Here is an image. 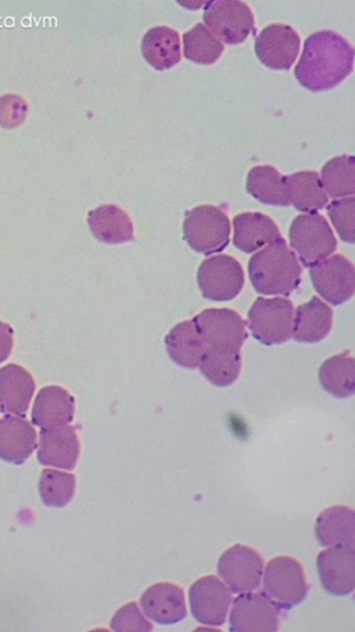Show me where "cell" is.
<instances>
[{
	"instance_id": "obj_1",
	"label": "cell",
	"mask_w": 355,
	"mask_h": 632,
	"mask_svg": "<svg viewBox=\"0 0 355 632\" xmlns=\"http://www.w3.org/2000/svg\"><path fill=\"white\" fill-rule=\"evenodd\" d=\"M353 46L339 33L324 30L313 33L304 45L295 77L310 91L335 89L353 74Z\"/></svg>"
},
{
	"instance_id": "obj_2",
	"label": "cell",
	"mask_w": 355,
	"mask_h": 632,
	"mask_svg": "<svg viewBox=\"0 0 355 632\" xmlns=\"http://www.w3.org/2000/svg\"><path fill=\"white\" fill-rule=\"evenodd\" d=\"M248 273L257 293L288 296L299 289L303 268L282 239L249 260Z\"/></svg>"
},
{
	"instance_id": "obj_3",
	"label": "cell",
	"mask_w": 355,
	"mask_h": 632,
	"mask_svg": "<svg viewBox=\"0 0 355 632\" xmlns=\"http://www.w3.org/2000/svg\"><path fill=\"white\" fill-rule=\"evenodd\" d=\"M230 220L219 206L201 205L186 213L183 237L199 254L224 251L230 244Z\"/></svg>"
},
{
	"instance_id": "obj_4",
	"label": "cell",
	"mask_w": 355,
	"mask_h": 632,
	"mask_svg": "<svg viewBox=\"0 0 355 632\" xmlns=\"http://www.w3.org/2000/svg\"><path fill=\"white\" fill-rule=\"evenodd\" d=\"M262 578L263 591L282 611L304 603L310 590L302 563L288 556L269 561Z\"/></svg>"
},
{
	"instance_id": "obj_5",
	"label": "cell",
	"mask_w": 355,
	"mask_h": 632,
	"mask_svg": "<svg viewBox=\"0 0 355 632\" xmlns=\"http://www.w3.org/2000/svg\"><path fill=\"white\" fill-rule=\"evenodd\" d=\"M295 308L286 298H257L248 312V327L257 341L276 347L293 338Z\"/></svg>"
},
{
	"instance_id": "obj_6",
	"label": "cell",
	"mask_w": 355,
	"mask_h": 632,
	"mask_svg": "<svg viewBox=\"0 0 355 632\" xmlns=\"http://www.w3.org/2000/svg\"><path fill=\"white\" fill-rule=\"evenodd\" d=\"M289 239L292 247L307 269L316 266L337 250V239L326 217L316 213L296 216Z\"/></svg>"
},
{
	"instance_id": "obj_7",
	"label": "cell",
	"mask_w": 355,
	"mask_h": 632,
	"mask_svg": "<svg viewBox=\"0 0 355 632\" xmlns=\"http://www.w3.org/2000/svg\"><path fill=\"white\" fill-rule=\"evenodd\" d=\"M203 18L217 39L227 45L244 43L256 33L254 11L243 0H209Z\"/></svg>"
},
{
	"instance_id": "obj_8",
	"label": "cell",
	"mask_w": 355,
	"mask_h": 632,
	"mask_svg": "<svg viewBox=\"0 0 355 632\" xmlns=\"http://www.w3.org/2000/svg\"><path fill=\"white\" fill-rule=\"evenodd\" d=\"M206 350L240 352L248 339L246 321L233 309H206L194 318Z\"/></svg>"
},
{
	"instance_id": "obj_9",
	"label": "cell",
	"mask_w": 355,
	"mask_h": 632,
	"mask_svg": "<svg viewBox=\"0 0 355 632\" xmlns=\"http://www.w3.org/2000/svg\"><path fill=\"white\" fill-rule=\"evenodd\" d=\"M197 280L206 301L230 302L244 290L245 271L236 259L219 255L200 264Z\"/></svg>"
},
{
	"instance_id": "obj_10",
	"label": "cell",
	"mask_w": 355,
	"mask_h": 632,
	"mask_svg": "<svg viewBox=\"0 0 355 632\" xmlns=\"http://www.w3.org/2000/svg\"><path fill=\"white\" fill-rule=\"evenodd\" d=\"M265 560L258 551L235 545L225 551L217 562V573L233 593L254 592L260 587Z\"/></svg>"
},
{
	"instance_id": "obj_11",
	"label": "cell",
	"mask_w": 355,
	"mask_h": 632,
	"mask_svg": "<svg viewBox=\"0 0 355 632\" xmlns=\"http://www.w3.org/2000/svg\"><path fill=\"white\" fill-rule=\"evenodd\" d=\"M190 611L198 623L223 626L233 604V592L216 576L194 582L189 591Z\"/></svg>"
},
{
	"instance_id": "obj_12",
	"label": "cell",
	"mask_w": 355,
	"mask_h": 632,
	"mask_svg": "<svg viewBox=\"0 0 355 632\" xmlns=\"http://www.w3.org/2000/svg\"><path fill=\"white\" fill-rule=\"evenodd\" d=\"M312 269L314 289L326 302L339 307L351 301L355 291V270L347 257H327Z\"/></svg>"
},
{
	"instance_id": "obj_13",
	"label": "cell",
	"mask_w": 355,
	"mask_h": 632,
	"mask_svg": "<svg viewBox=\"0 0 355 632\" xmlns=\"http://www.w3.org/2000/svg\"><path fill=\"white\" fill-rule=\"evenodd\" d=\"M280 609L265 593H243L236 597L230 613L233 632H276Z\"/></svg>"
},
{
	"instance_id": "obj_14",
	"label": "cell",
	"mask_w": 355,
	"mask_h": 632,
	"mask_svg": "<svg viewBox=\"0 0 355 632\" xmlns=\"http://www.w3.org/2000/svg\"><path fill=\"white\" fill-rule=\"evenodd\" d=\"M299 33L285 25H273L263 29L255 43L258 60L276 71H288L300 51Z\"/></svg>"
},
{
	"instance_id": "obj_15",
	"label": "cell",
	"mask_w": 355,
	"mask_h": 632,
	"mask_svg": "<svg viewBox=\"0 0 355 632\" xmlns=\"http://www.w3.org/2000/svg\"><path fill=\"white\" fill-rule=\"evenodd\" d=\"M321 585L331 595L348 596L355 589L354 550L331 547L317 557Z\"/></svg>"
},
{
	"instance_id": "obj_16",
	"label": "cell",
	"mask_w": 355,
	"mask_h": 632,
	"mask_svg": "<svg viewBox=\"0 0 355 632\" xmlns=\"http://www.w3.org/2000/svg\"><path fill=\"white\" fill-rule=\"evenodd\" d=\"M140 605L144 614L158 625H176L188 615L185 591L174 583L152 585L142 594Z\"/></svg>"
},
{
	"instance_id": "obj_17",
	"label": "cell",
	"mask_w": 355,
	"mask_h": 632,
	"mask_svg": "<svg viewBox=\"0 0 355 632\" xmlns=\"http://www.w3.org/2000/svg\"><path fill=\"white\" fill-rule=\"evenodd\" d=\"M80 455L77 430L70 425L40 432L38 459L40 465L73 470Z\"/></svg>"
},
{
	"instance_id": "obj_18",
	"label": "cell",
	"mask_w": 355,
	"mask_h": 632,
	"mask_svg": "<svg viewBox=\"0 0 355 632\" xmlns=\"http://www.w3.org/2000/svg\"><path fill=\"white\" fill-rule=\"evenodd\" d=\"M38 434L24 418L6 417L0 419V459L22 465L36 451Z\"/></svg>"
},
{
	"instance_id": "obj_19",
	"label": "cell",
	"mask_w": 355,
	"mask_h": 632,
	"mask_svg": "<svg viewBox=\"0 0 355 632\" xmlns=\"http://www.w3.org/2000/svg\"><path fill=\"white\" fill-rule=\"evenodd\" d=\"M36 381L32 376L18 364H8L0 369V409L11 416L24 417L33 393Z\"/></svg>"
},
{
	"instance_id": "obj_20",
	"label": "cell",
	"mask_w": 355,
	"mask_h": 632,
	"mask_svg": "<svg viewBox=\"0 0 355 632\" xmlns=\"http://www.w3.org/2000/svg\"><path fill=\"white\" fill-rule=\"evenodd\" d=\"M88 225L91 234L102 244L121 245L135 239L131 217L118 205L106 204L91 211Z\"/></svg>"
},
{
	"instance_id": "obj_21",
	"label": "cell",
	"mask_w": 355,
	"mask_h": 632,
	"mask_svg": "<svg viewBox=\"0 0 355 632\" xmlns=\"http://www.w3.org/2000/svg\"><path fill=\"white\" fill-rule=\"evenodd\" d=\"M235 246L252 254L283 239L280 229L269 216L260 213H243L234 220Z\"/></svg>"
},
{
	"instance_id": "obj_22",
	"label": "cell",
	"mask_w": 355,
	"mask_h": 632,
	"mask_svg": "<svg viewBox=\"0 0 355 632\" xmlns=\"http://www.w3.org/2000/svg\"><path fill=\"white\" fill-rule=\"evenodd\" d=\"M75 399L68 390L52 386L40 390L32 409V422L41 429L65 427L75 419Z\"/></svg>"
},
{
	"instance_id": "obj_23",
	"label": "cell",
	"mask_w": 355,
	"mask_h": 632,
	"mask_svg": "<svg viewBox=\"0 0 355 632\" xmlns=\"http://www.w3.org/2000/svg\"><path fill=\"white\" fill-rule=\"evenodd\" d=\"M334 310L318 296L310 302L297 307L294 317L293 338L302 343L324 341L334 328Z\"/></svg>"
},
{
	"instance_id": "obj_24",
	"label": "cell",
	"mask_w": 355,
	"mask_h": 632,
	"mask_svg": "<svg viewBox=\"0 0 355 632\" xmlns=\"http://www.w3.org/2000/svg\"><path fill=\"white\" fill-rule=\"evenodd\" d=\"M315 534L321 546L354 550V511L342 505L324 511L316 521Z\"/></svg>"
},
{
	"instance_id": "obj_25",
	"label": "cell",
	"mask_w": 355,
	"mask_h": 632,
	"mask_svg": "<svg viewBox=\"0 0 355 632\" xmlns=\"http://www.w3.org/2000/svg\"><path fill=\"white\" fill-rule=\"evenodd\" d=\"M165 343L171 361L183 369H198L205 353V343L194 319L183 321L171 329Z\"/></svg>"
},
{
	"instance_id": "obj_26",
	"label": "cell",
	"mask_w": 355,
	"mask_h": 632,
	"mask_svg": "<svg viewBox=\"0 0 355 632\" xmlns=\"http://www.w3.org/2000/svg\"><path fill=\"white\" fill-rule=\"evenodd\" d=\"M141 50L155 70L168 71L181 60L179 33L168 27L152 28L146 32Z\"/></svg>"
},
{
	"instance_id": "obj_27",
	"label": "cell",
	"mask_w": 355,
	"mask_h": 632,
	"mask_svg": "<svg viewBox=\"0 0 355 632\" xmlns=\"http://www.w3.org/2000/svg\"><path fill=\"white\" fill-rule=\"evenodd\" d=\"M286 192L294 208L303 213H316L326 208L328 195L314 171L297 172L284 177Z\"/></svg>"
},
{
	"instance_id": "obj_28",
	"label": "cell",
	"mask_w": 355,
	"mask_h": 632,
	"mask_svg": "<svg viewBox=\"0 0 355 632\" xmlns=\"http://www.w3.org/2000/svg\"><path fill=\"white\" fill-rule=\"evenodd\" d=\"M319 385L332 397L347 399L355 393V361L351 351L332 356L319 367Z\"/></svg>"
},
{
	"instance_id": "obj_29",
	"label": "cell",
	"mask_w": 355,
	"mask_h": 632,
	"mask_svg": "<svg viewBox=\"0 0 355 632\" xmlns=\"http://www.w3.org/2000/svg\"><path fill=\"white\" fill-rule=\"evenodd\" d=\"M247 192L262 204L289 206L284 176L272 166H257L247 176Z\"/></svg>"
},
{
	"instance_id": "obj_30",
	"label": "cell",
	"mask_w": 355,
	"mask_h": 632,
	"mask_svg": "<svg viewBox=\"0 0 355 632\" xmlns=\"http://www.w3.org/2000/svg\"><path fill=\"white\" fill-rule=\"evenodd\" d=\"M199 369L213 386L230 387L243 371V356L240 352L206 350Z\"/></svg>"
},
{
	"instance_id": "obj_31",
	"label": "cell",
	"mask_w": 355,
	"mask_h": 632,
	"mask_svg": "<svg viewBox=\"0 0 355 632\" xmlns=\"http://www.w3.org/2000/svg\"><path fill=\"white\" fill-rule=\"evenodd\" d=\"M183 42H185L186 59L197 65H214L221 59L225 51L224 43L204 25H198L186 32Z\"/></svg>"
},
{
	"instance_id": "obj_32",
	"label": "cell",
	"mask_w": 355,
	"mask_h": 632,
	"mask_svg": "<svg viewBox=\"0 0 355 632\" xmlns=\"http://www.w3.org/2000/svg\"><path fill=\"white\" fill-rule=\"evenodd\" d=\"M321 182L332 198H346L355 193V158L339 156L328 161L321 172Z\"/></svg>"
},
{
	"instance_id": "obj_33",
	"label": "cell",
	"mask_w": 355,
	"mask_h": 632,
	"mask_svg": "<svg viewBox=\"0 0 355 632\" xmlns=\"http://www.w3.org/2000/svg\"><path fill=\"white\" fill-rule=\"evenodd\" d=\"M76 489V476L61 470L45 469L39 482L40 497L49 508L67 507L75 498Z\"/></svg>"
},
{
	"instance_id": "obj_34",
	"label": "cell",
	"mask_w": 355,
	"mask_h": 632,
	"mask_svg": "<svg viewBox=\"0 0 355 632\" xmlns=\"http://www.w3.org/2000/svg\"><path fill=\"white\" fill-rule=\"evenodd\" d=\"M327 214L334 223L339 237L345 243L354 244L355 240V198L334 201L328 205Z\"/></svg>"
},
{
	"instance_id": "obj_35",
	"label": "cell",
	"mask_w": 355,
	"mask_h": 632,
	"mask_svg": "<svg viewBox=\"0 0 355 632\" xmlns=\"http://www.w3.org/2000/svg\"><path fill=\"white\" fill-rule=\"evenodd\" d=\"M111 629L118 632H150L154 625L148 622L139 605L130 603L119 609L111 620Z\"/></svg>"
},
{
	"instance_id": "obj_36",
	"label": "cell",
	"mask_w": 355,
	"mask_h": 632,
	"mask_svg": "<svg viewBox=\"0 0 355 632\" xmlns=\"http://www.w3.org/2000/svg\"><path fill=\"white\" fill-rule=\"evenodd\" d=\"M28 105L24 98L17 95L0 97V126L4 129H16L26 121Z\"/></svg>"
},
{
	"instance_id": "obj_37",
	"label": "cell",
	"mask_w": 355,
	"mask_h": 632,
	"mask_svg": "<svg viewBox=\"0 0 355 632\" xmlns=\"http://www.w3.org/2000/svg\"><path fill=\"white\" fill-rule=\"evenodd\" d=\"M14 348V330L0 321V363L9 359Z\"/></svg>"
},
{
	"instance_id": "obj_38",
	"label": "cell",
	"mask_w": 355,
	"mask_h": 632,
	"mask_svg": "<svg viewBox=\"0 0 355 632\" xmlns=\"http://www.w3.org/2000/svg\"><path fill=\"white\" fill-rule=\"evenodd\" d=\"M208 0H177V3L191 11H197L204 7Z\"/></svg>"
}]
</instances>
